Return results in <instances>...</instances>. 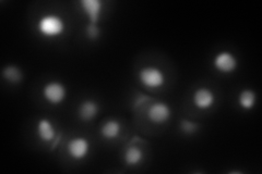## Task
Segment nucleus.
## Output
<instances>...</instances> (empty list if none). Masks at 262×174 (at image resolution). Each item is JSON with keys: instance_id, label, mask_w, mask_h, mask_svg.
I'll return each mask as SVG.
<instances>
[{"instance_id": "obj_16", "label": "nucleus", "mask_w": 262, "mask_h": 174, "mask_svg": "<svg viewBox=\"0 0 262 174\" xmlns=\"http://www.w3.org/2000/svg\"><path fill=\"white\" fill-rule=\"evenodd\" d=\"M85 34H86L88 38L94 40V39H97L98 36H100L101 31H100V29H98L97 24L90 23L89 26H86V28H85Z\"/></svg>"}, {"instance_id": "obj_11", "label": "nucleus", "mask_w": 262, "mask_h": 174, "mask_svg": "<svg viewBox=\"0 0 262 174\" xmlns=\"http://www.w3.org/2000/svg\"><path fill=\"white\" fill-rule=\"evenodd\" d=\"M120 132H121V126L117 120L106 121L101 128L102 136L107 140L117 138L120 134Z\"/></svg>"}, {"instance_id": "obj_9", "label": "nucleus", "mask_w": 262, "mask_h": 174, "mask_svg": "<svg viewBox=\"0 0 262 174\" xmlns=\"http://www.w3.org/2000/svg\"><path fill=\"white\" fill-rule=\"evenodd\" d=\"M36 132L39 139L44 143H52L56 138V131L53 123L48 119H40L37 122Z\"/></svg>"}, {"instance_id": "obj_10", "label": "nucleus", "mask_w": 262, "mask_h": 174, "mask_svg": "<svg viewBox=\"0 0 262 174\" xmlns=\"http://www.w3.org/2000/svg\"><path fill=\"white\" fill-rule=\"evenodd\" d=\"M98 111H100L98 104L94 101H91V99H89V101H84L81 103L78 109V114L81 120L89 122L92 121L96 117L98 114Z\"/></svg>"}, {"instance_id": "obj_1", "label": "nucleus", "mask_w": 262, "mask_h": 174, "mask_svg": "<svg viewBox=\"0 0 262 174\" xmlns=\"http://www.w3.org/2000/svg\"><path fill=\"white\" fill-rule=\"evenodd\" d=\"M38 32L44 37L54 38L62 35L66 30L64 21L56 14L43 15L37 24Z\"/></svg>"}, {"instance_id": "obj_7", "label": "nucleus", "mask_w": 262, "mask_h": 174, "mask_svg": "<svg viewBox=\"0 0 262 174\" xmlns=\"http://www.w3.org/2000/svg\"><path fill=\"white\" fill-rule=\"evenodd\" d=\"M192 103L195 108L200 110H208L215 103V95L211 89L200 87L194 90L192 95Z\"/></svg>"}, {"instance_id": "obj_12", "label": "nucleus", "mask_w": 262, "mask_h": 174, "mask_svg": "<svg viewBox=\"0 0 262 174\" xmlns=\"http://www.w3.org/2000/svg\"><path fill=\"white\" fill-rule=\"evenodd\" d=\"M143 152L140 148L137 146H130L126 149L124 160L128 165H130V167H134V165L141 163V161L143 160Z\"/></svg>"}, {"instance_id": "obj_4", "label": "nucleus", "mask_w": 262, "mask_h": 174, "mask_svg": "<svg viewBox=\"0 0 262 174\" xmlns=\"http://www.w3.org/2000/svg\"><path fill=\"white\" fill-rule=\"evenodd\" d=\"M214 68L224 74L233 73L238 67V60L237 58L229 52H221L217 54L213 60Z\"/></svg>"}, {"instance_id": "obj_6", "label": "nucleus", "mask_w": 262, "mask_h": 174, "mask_svg": "<svg viewBox=\"0 0 262 174\" xmlns=\"http://www.w3.org/2000/svg\"><path fill=\"white\" fill-rule=\"evenodd\" d=\"M171 117V110L165 103H154L147 109V119L154 124L166 123Z\"/></svg>"}, {"instance_id": "obj_15", "label": "nucleus", "mask_w": 262, "mask_h": 174, "mask_svg": "<svg viewBox=\"0 0 262 174\" xmlns=\"http://www.w3.org/2000/svg\"><path fill=\"white\" fill-rule=\"evenodd\" d=\"M180 130H182L185 134H193L198 130V124L195 122H192L190 120H182L180 121Z\"/></svg>"}, {"instance_id": "obj_5", "label": "nucleus", "mask_w": 262, "mask_h": 174, "mask_svg": "<svg viewBox=\"0 0 262 174\" xmlns=\"http://www.w3.org/2000/svg\"><path fill=\"white\" fill-rule=\"evenodd\" d=\"M90 142L84 137L72 138L67 145L68 155L73 160H83L90 153Z\"/></svg>"}, {"instance_id": "obj_8", "label": "nucleus", "mask_w": 262, "mask_h": 174, "mask_svg": "<svg viewBox=\"0 0 262 174\" xmlns=\"http://www.w3.org/2000/svg\"><path fill=\"white\" fill-rule=\"evenodd\" d=\"M80 6L83 12L88 15L90 23L97 24L103 10L102 2H100V0H82V2H80Z\"/></svg>"}, {"instance_id": "obj_14", "label": "nucleus", "mask_w": 262, "mask_h": 174, "mask_svg": "<svg viewBox=\"0 0 262 174\" xmlns=\"http://www.w3.org/2000/svg\"><path fill=\"white\" fill-rule=\"evenodd\" d=\"M3 77L8 82L13 83V84L21 82L23 78L21 70L18 67H15V65H8V67H6L3 70Z\"/></svg>"}, {"instance_id": "obj_2", "label": "nucleus", "mask_w": 262, "mask_h": 174, "mask_svg": "<svg viewBox=\"0 0 262 174\" xmlns=\"http://www.w3.org/2000/svg\"><path fill=\"white\" fill-rule=\"evenodd\" d=\"M139 81L141 84L147 88H160L165 84V74L157 67H144L138 73Z\"/></svg>"}, {"instance_id": "obj_3", "label": "nucleus", "mask_w": 262, "mask_h": 174, "mask_svg": "<svg viewBox=\"0 0 262 174\" xmlns=\"http://www.w3.org/2000/svg\"><path fill=\"white\" fill-rule=\"evenodd\" d=\"M42 95L47 103L57 106L67 97V88L60 82H49L43 87Z\"/></svg>"}, {"instance_id": "obj_13", "label": "nucleus", "mask_w": 262, "mask_h": 174, "mask_svg": "<svg viewBox=\"0 0 262 174\" xmlns=\"http://www.w3.org/2000/svg\"><path fill=\"white\" fill-rule=\"evenodd\" d=\"M257 103V95L253 90L244 89L238 96V105L244 110H251Z\"/></svg>"}]
</instances>
